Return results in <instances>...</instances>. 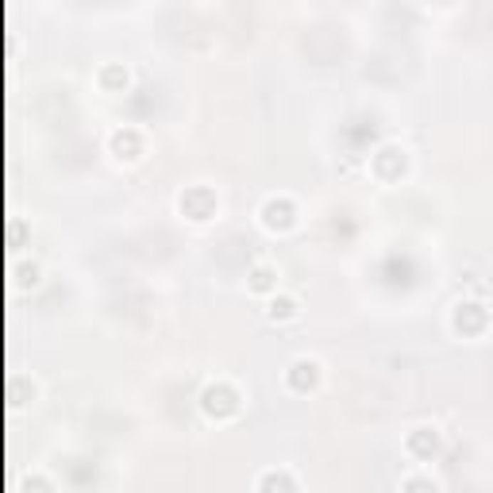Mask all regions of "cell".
Instances as JSON below:
<instances>
[{
  "mask_svg": "<svg viewBox=\"0 0 493 493\" xmlns=\"http://www.w3.org/2000/svg\"><path fill=\"white\" fill-rule=\"evenodd\" d=\"M201 409H204V416H212V420H232V416L239 412V393L224 382L208 385L204 397H201Z\"/></svg>",
  "mask_w": 493,
  "mask_h": 493,
  "instance_id": "cell-1",
  "label": "cell"
},
{
  "mask_svg": "<svg viewBox=\"0 0 493 493\" xmlns=\"http://www.w3.org/2000/svg\"><path fill=\"white\" fill-rule=\"evenodd\" d=\"M286 382H289V390H297V393H308L312 385L320 382V363H316V358H297V363L289 366Z\"/></svg>",
  "mask_w": 493,
  "mask_h": 493,
  "instance_id": "cell-2",
  "label": "cell"
},
{
  "mask_svg": "<svg viewBox=\"0 0 493 493\" xmlns=\"http://www.w3.org/2000/svg\"><path fill=\"white\" fill-rule=\"evenodd\" d=\"M112 155H116V158H128V162L143 158V135H139L135 128L112 131Z\"/></svg>",
  "mask_w": 493,
  "mask_h": 493,
  "instance_id": "cell-3",
  "label": "cell"
},
{
  "mask_svg": "<svg viewBox=\"0 0 493 493\" xmlns=\"http://www.w3.org/2000/svg\"><path fill=\"white\" fill-rule=\"evenodd\" d=\"M409 451L420 462L435 459V451H440V435H435V428H412L409 432Z\"/></svg>",
  "mask_w": 493,
  "mask_h": 493,
  "instance_id": "cell-4",
  "label": "cell"
},
{
  "mask_svg": "<svg viewBox=\"0 0 493 493\" xmlns=\"http://www.w3.org/2000/svg\"><path fill=\"white\" fill-rule=\"evenodd\" d=\"M274 278H278V270H274V266H254L251 270V293H270L274 286H278Z\"/></svg>",
  "mask_w": 493,
  "mask_h": 493,
  "instance_id": "cell-5",
  "label": "cell"
},
{
  "mask_svg": "<svg viewBox=\"0 0 493 493\" xmlns=\"http://www.w3.org/2000/svg\"><path fill=\"white\" fill-rule=\"evenodd\" d=\"M254 486H259V489H274V486L297 489V478H289V474H281V470H270V474H259V478H254Z\"/></svg>",
  "mask_w": 493,
  "mask_h": 493,
  "instance_id": "cell-6",
  "label": "cell"
},
{
  "mask_svg": "<svg viewBox=\"0 0 493 493\" xmlns=\"http://www.w3.org/2000/svg\"><path fill=\"white\" fill-rule=\"evenodd\" d=\"M270 316L274 320H293V316H297V301H293V297H274L270 301Z\"/></svg>",
  "mask_w": 493,
  "mask_h": 493,
  "instance_id": "cell-7",
  "label": "cell"
},
{
  "mask_svg": "<svg viewBox=\"0 0 493 493\" xmlns=\"http://www.w3.org/2000/svg\"><path fill=\"white\" fill-rule=\"evenodd\" d=\"M401 486H405V489H416V486H424V489H440V482H435V478H405Z\"/></svg>",
  "mask_w": 493,
  "mask_h": 493,
  "instance_id": "cell-8",
  "label": "cell"
},
{
  "mask_svg": "<svg viewBox=\"0 0 493 493\" xmlns=\"http://www.w3.org/2000/svg\"><path fill=\"white\" fill-rule=\"evenodd\" d=\"M24 486H27V489H31V486H43V489H54V482H51V478H43V474H35V478H31V474H27V482H24Z\"/></svg>",
  "mask_w": 493,
  "mask_h": 493,
  "instance_id": "cell-9",
  "label": "cell"
}]
</instances>
